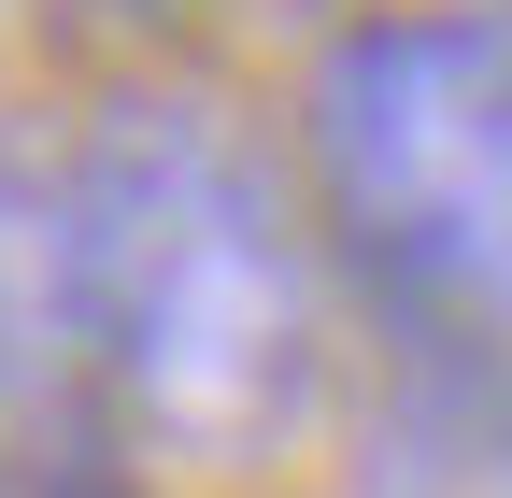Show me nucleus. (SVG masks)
I'll use <instances>...</instances> for the list:
<instances>
[{
	"label": "nucleus",
	"instance_id": "1",
	"mask_svg": "<svg viewBox=\"0 0 512 498\" xmlns=\"http://www.w3.org/2000/svg\"><path fill=\"white\" fill-rule=\"evenodd\" d=\"M100 427L171 470H256L328 399V271L313 228L228 114L100 100L72 143Z\"/></svg>",
	"mask_w": 512,
	"mask_h": 498
},
{
	"label": "nucleus",
	"instance_id": "2",
	"mask_svg": "<svg viewBox=\"0 0 512 498\" xmlns=\"http://www.w3.org/2000/svg\"><path fill=\"white\" fill-rule=\"evenodd\" d=\"M299 157L413 342H512V15H356L299 86Z\"/></svg>",
	"mask_w": 512,
	"mask_h": 498
},
{
	"label": "nucleus",
	"instance_id": "3",
	"mask_svg": "<svg viewBox=\"0 0 512 498\" xmlns=\"http://www.w3.org/2000/svg\"><path fill=\"white\" fill-rule=\"evenodd\" d=\"M0 470H114L100 342H86V214L72 143H0Z\"/></svg>",
	"mask_w": 512,
	"mask_h": 498
},
{
	"label": "nucleus",
	"instance_id": "4",
	"mask_svg": "<svg viewBox=\"0 0 512 498\" xmlns=\"http://www.w3.org/2000/svg\"><path fill=\"white\" fill-rule=\"evenodd\" d=\"M128 15H171V0H128Z\"/></svg>",
	"mask_w": 512,
	"mask_h": 498
}]
</instances>
